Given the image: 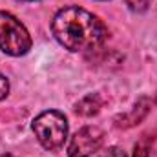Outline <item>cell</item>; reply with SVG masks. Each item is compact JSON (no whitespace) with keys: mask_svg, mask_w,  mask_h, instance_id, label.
<instances>
[{"mask_svg":"<svg viewBox=\"0 0 157 157\" xmlns=\"http://www.w3.org/2000/svg\"><path fill=\"white\" fill-rule=\"evenodd\" d=\"M33 40L26 26L7 11H0V49L11 57L26 55Z\"/></svg>","mask_w":157,"mask_h":157,"instance_id":"3957f363","label":"cell"},{"mask_svg":"<svg viewBox=\"0 0 157 157\" xmlns=\"http://www.w3.org/2000/svg\"><path fill=\"white\" fill-rule=\"evenodd\" d=\"M104 157H126V155H124V152L119 150V148H110V150L104 154Z\"/></svg>","mask_w":157,"mask_h":157,"instance_id":"30bf717a","label":"cell"},{"mask_svg":"<svg viewBox=\"0 0 157 157\" xmlns=\"http://www.w3.org/2000/svg\"><path fill=\"white\" fill-rule=\"evenodd\" d=\"M101 108H102V101L97 93H90V95L82 97L75 104V112L82 117H93L101 112Z\"/></svg>","mask_w":157,"mask_h":157,"instance_id":"8992f818","label":"cell"},{"mask_svg":"<svg viewBox=\"0 0 157 157\" xmlns=\"http://www.w3.org/2000/svg\"><path fill=\"white\" fill-rule=\"evenodd\" d=\"M7 93H9V82H7V78L0 73V101L6 99Z\"/></svg>","mask_w":157,"mask_h":157,"instance_id":"9c48e42d","label":"cell"},{"mask_svg":"<svg viewBox=\"0 0 157 157\" xmlns=\"http://www.w3.org/2000/svg\"><path fill=\"white\" fill-rule=\"evenodd\" d=\"M133 11H144L150 6V0H124Z\"/></svg>","mask_w":157,"mask_h":157,"instance_id":"ba28073f","label":"cell"},{"mask_svg":"<svg viewBox=\"0 0 157 157\" xmlns=\"http://www.w3.org/2000/svg\"><path fill=\"white\" fill-rule=\"evenodd\" d=\"M24 2H31V0H24Z\"/></svg>","mask_w":157,"mask_h":157,"instance_id":"7c38bea8","label":"cell"},{"mask_svg":"<svg viewBox=\"0 0 157 157\" xmlns=\"http://www.w3.org/2000/svg\"><path fill=\"white\" fill-rule=\"evenodd\" d=\"M152 143H154V135L144 133L137 141V144L133 146V157H148L150 155V150H152Z\"/></svg>","mask_w":157,"mask_h":157,"instance_id":"52a82bcc","label":"cell"},{"mask_svg":"<svg viewBox=\"0 0 157 157\" xmlns=\"http://www.w3.org/2000/svg\"><path fill=\"white\" fill-rule=\"evenodd\" d=\"M2 157H13V155L11 154H6V155H2Z\"/></svg>","mask_w":157,"mask_h":157,"instance_id":"8fae6325","label":"cell"},{"mask_svg":"<svg viewBox=\"0 0 157 157\" xmlns=\"http://www.w3.org/2000/svg\"><path fill=\"white\" fill-rule=\"evenodd\" d=\"M104 144V132L99 126H84L71 137L68 157H90Z\"/></svg>","mask_w":157,"mask_h":157,"instance_id":"277c9868","label":"cell"},{"mask_svg":"<svg viewBox=\"0 0 157 157\" xmlns=\"http://www.w3.org/2000/svg\"><path fill=\"white\" fill-rule=\"evenodd\" d=\"M155 102H157V97H155Z\"/></svg>","mask_w":157,"mask_h":157,"instance_id":"4fadbf2b","label":"cell"},{"mask_svg":"<svg viewBox=\"0 0 157 157\" xmlns=\"http://www.w3.org/2000/svg\"><path fill=\"white\" fill-rule=\"evenodd\" d=\"M51 33L70 51H93L108 40L106 24L84 7H62L51 20Z\"/></svg>","mask_w":157,"mask_h":157,"instance_id":"6da1fadb","label":"cell"},{"mask_svg":"<svg viewBox=\"0 0 157 157\" xmlns=\"http://www.w3.org/2000/svg\"><path fill=\"white\" fill-rule=\"evenodd\" d=\"M33 132L46 150H59L68 137V119L57 110L42 112L33 121Z\"/></svg>","mask_w":157,"mask_h":157,"instance_id":"7a4b0ae2","label":"cell"},{"mask_svg":"<svg viewBox=\"0 0 157 157\" xmlns=\"http://www.w3.org/2000/svg\"><path fill=\"white\" fill-rule=\"evenodd\" d=\"M148 112H150V101L148 99H141L132 108L130 113H124V115H121V117L115 119V126L117 128H132V126L139 124L143 119L146 117Z\"/></svg>","mask_w":157,"mask_h":157,"instance_id":"5b68a950","label":"cell"}]
</instances>
